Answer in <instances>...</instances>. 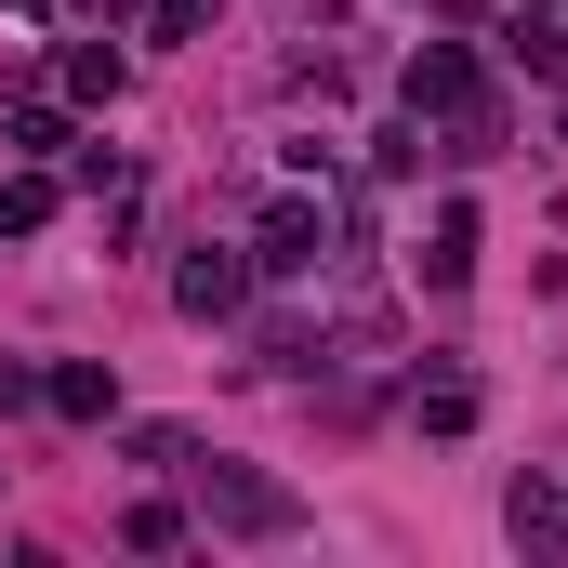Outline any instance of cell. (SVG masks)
Segmentation results:
<instances>
[{"label":"cell","instance_id":"cell-1","mask_svg":"<svg viewBox=\"0 0 568 568\" xmlns=\"http://www.w3.org/2000/svg\"><path fill=\"white\" fill-rule=\"evenodd\" d=\"M185 476H199V516H212V529H239V542L304 529V503H291L278 476H252V463H199V449H185Z\"/></svg>","mask_w":568,"mask_h":568},{"label":"cell","instance_id":"cell-2","mask_svg":"<svg viewBox=\"0 0 568 568\" xmlns=\"http://www.w3.org/2000/svg\"><path fill=\"white\" fill-rule=\"evenodd\" d=\"M304 265H317V199H278L252 225V278H304Z\"/></svg>","mask_w":568,"mask_h":568},{"label":"cell","instance_id":"cell-3","mask_svg":"<svg viewBox=\"0 0 568 568\" xmlns=\"http://www.w3.org/2000/svg\"><path fill=\"white\" fill-rule=\"evenodd\" d=\"M172 304H185V317H239V304H252V252H185Z\"/></svg>","mask_w":568,"mask_h":568},{"label":"cell","instance_id":"cell-4","mask_svg":"<svg viewBox=\"0 0 568 568\" xmlns=\"http://www.w3.org/2000/svg\"><path fill=\"white\" fill-rule=\"evenodd\" d=\"M40 397H53L67 424H106V410H120V371H106V357H67V371H40Z\"/></svg>","mask_w":568,"mask_h":568},{"label":"cell","instance_id":"cell-5","mask_svg":"<svg viewBox=\"0 0 568 568\" xmlns=\"http://www.w3.org/2000/svg\"><path fill=\"white\" fill-rule=\"evenodd\" d=\"M424 278H436V291H463V278H476V212H463V199L436 212V252H424Z\"/></svg>","mask_w":568,"mask_h":568},{"label":"cell","instance_id":"cell-6","mask_svg":"<svg viewBox=\"0 0 568 568\" xmlns=\"http://www.w3.org/2000/svg\"><path fill=\"white\" fill-rule=\"evenodd\" d=\"M503 53H516L529 80H568V27H556V13H516V27H503Z\"/></svg>","mask_w":568,"mask_h":568},{"label":"cell","instance_id":"cell-7","mask_svg":"<svg viewBox=\"0 0 568 568\" xmlns=\"http://www.w3.org/2000/svg\"><path fill=\"white\" fill-rule=\"evenodd\" d=\"M503 516H516V542H529V556H568V503H556V489H516Z\"/></svg>","mask_w":568,"mask_h":568},{"label":"cell","instance_id":"cell-8","mask_svg":"<svg viewBox=\"0 0 568 568\" xmlns=\"http://www.w3.org/2000/svg\"><path fill=\"white\" fill-rule=\"evenodd\" d=\"M410 410H424V436H463V424H476V384L436 371V384H410Z\"/></svg>","mask_w":568,"mask_h":568},{"label":"cell","instance_id":"cell-9","mask_svg":"<svg viewBox=\"0 0 568 568\" xmlns=\"http://www.w3.org/2000/svg\"><path fill=\"white\" fill-rule=\"evenodd\" d=\"M40 225H53V172H13L0 185V239H40Z\"/></svg>","mask_w":568,"mask_h":568},{"label":"cell","instance_id":"cell-10","mask_svg":"<svg viewBox=\"0 0 568 568\" xmlns=\"http://www.w3.org/2000/svg\"><path fill=\"white\" fill-rule=\"evenodd\" d=\"M67 93H80V106H120V53L80 40V53H67Z\"/></svg>","mask_w":568,"mask_h":568},{"label":"cell","instance_id":"cell-11","mask_svg":"<svg viewBox=\"0 0 568 568\" xmlns=\"http://www.w3.org/2000/svg\"><path fill=\"white\" fill-rule=\"evenodd\" d=\"M0 133H13V159H53V145H67V106H40V93H27Z\"/></svg>","mask_w":568,"mask_h":568},{"label":"cell","instance_id":"cell-12","mask_svg":"<svg viewBox=\"0 0 568 568\" xmlns=\"http://www.w3.org/2000/svg\"><path fill=\"white\" fill-rule=\"evenodd\" d=\"M120 542H133V556H172V542H185V516H172V503H133V516H120Z\"/></svg>","mask_w":568,"mask_h":568},{"label":"cell","instance_id":"cell-13","mask_svg":"<svg viewBox=\"0 0 568 568\" xmlns=\"http://www.w3.org/2000/svg\"><path fill=\"white\" fill-rule=\"evenodd\" d=\"M145 40H199V0H145Z\"/></svg>","mask_w":568,"mask_h":568},{"label":"cell","instance_id":"cell-14","mask_svg":"<svg viewBox=\"0 0 568 568\" xmlns=\"http://www.w3.org/2000/svg\"><path fill=\"white\" fill-rule=\"evenodd\" d=\"M0 410H40V371H13V357H0Z\"/></svg>","mask_w":568,"mask_h":568},{"label":"cell","instance_id":"cell-15","mask_svg":"<svg viewBox=\"0 0 568 568\" xmlns=\"http://www.w3.org/2000/svg\"><path fill=\"white\" fill-rule=\"evenodd\" d=\"M80 13H106V27H120V13H145V0H80Z\"/></svg>","mask_w":568,"mask_h":568}]
</instances>
